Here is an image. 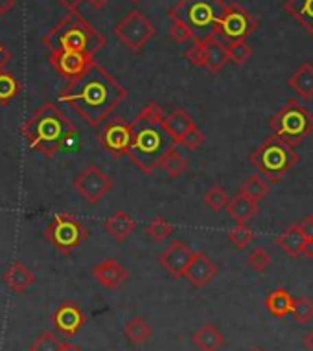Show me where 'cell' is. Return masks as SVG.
<instances>
[{"label": "cell", "mask_w": 313, "mask_h": 351, "mask_svg": "<svg viewBox=\"0 0 313 351\" xmlns=\"http://www.w3.org/2000/svg\"><path fill=\"white\" fill-rule=\"evenodd\" d=\"M58 98L89 125L100 127L128 99V88L94 61L82 75L67 81Z\"/></svg>", "instance_id": "cell-1"}, {"label": "cell", "mask_w": 313, "mask_h": 351, "mask_svg": "<svg viewBox=\"0 0 313 351\" xmlns=\"http://www.w3.org/2000/svg\"><path fill=\"white\" fill-rule=\"evenodd\" d=\"M164 110L156 101H150L139 110V114L131 121V149L129 158L140 171L153 175L161 160L170 149L177 147L174 138L164 127Z\"/></svg>", "instance_id": "cell-2"}, {"label": "cell", "mask_w": 313, "mask_h": 351, "mask_svg": "<svg viewBox=\"0 0 313 351\" xmlns=\"http://www.w3.org/2000/svg\"><path fill=\"white\" fill-rule=\"evenodd\" d=\"M21 131L32 149L54 158L70 144V140L78 133V127L65 112H61V109H58V105L45 101L34 114L23 121Z\"/></svg>", "instance_id": "cell-3"}, {"label": "cell", "mask_w": 313, "mask_h": 351, "mask_svg": "<svg viewBox=\"0 0 313 351\" xmlns=\"http://www.w3.org/2000/svg\"><path fill=\"white\" fill-rule=\"evenodd\" d=\"M43 43L50 52L70 50V52L96 56V52L107 45V39L82 13L70 12L43 37Z\"/></svg>", "instance_id": "cell-4"}, {"label": "cell", "mask_w": 313, "mask_h": 351, "mask_svg": "<svg viewBox=\"0 0 313 351\" xmlns=\"http://www.w3.org/2000/svg\"><path fill=\"white\" fill-rule=\"evenodd\" d=\"M223 8V0H181L170 10V19L186 24L194 40L203 43L214 35L216 23L221 17Z\"/></svg>", "instance_id": "cell-5"}, {"label": "cell", "mask_w": 313, "mask_h": 351, "mask_svg": "<svg viewBox=\"0 0 313 351\" xmlns=\"http://www.w3.org/2000/svg\"><path fill=\"white\" fill-rule=\"evenodd\" d=\"M251 162L258 169L262 179L277 184L291 167H295L299 155L293 145L286 144L277 136H269L264 144L256 147Z\"/></svg>", "instance_id": "cell-6"}, {"label": "cell", "mask_w": 313, "mask_h": 351, "mask_svg": "<svg viewBox=\"0 0 313 351\" xmlns=\"http://www.w3.org/2000/svg\"><path fill=\"white\" fill-rule=\"evenodd\" d=\"M269 125L273 136L295 147L313 133V112L299 104V99L293 98L273 116Z\"/></svg>", "instance_id": "cell-7"}, {"label": "cell", "mask_w": 313, "mask_h": 351, "mask_svg": "<svg viewBox=\"0 0 313 351\" xmlns=\"http://www.w3.org/2000/svg\"><path fill=\"white\" fill-rule=\"evenodd\" d=\"M258 28V21L249 10L240 4H225L221 17L218 19L214 28V37L229 47L232 43L245 40Z\"/></svg>", "instance_id": "cell-8"}, {"label": "cell", "mask_w": 313, "mask_h": 351, "mask_svg": "<svg viewBox=\"0 0 313 351\" xmlns=\"http://www.w3.org/2000/svg\"><path fill=\"white\" fill-rule=\"evenodd\" d=\"M45 236L59 254L70 256L87 239L89 232L72 213H58L47 226Z\"/></svg>", "instance_id": "cell-9"}, {"label": "cell", "mask_w": 313, "mask_h": 351, "mask_svg": "<svg viewBox=\"0 0 313 351\" xmlns=\"http://www.w3.org/2000/svg\"><path fill=\"white\" fill-rule=\"evenodd\" d=\"M155 24L146 17L144 13L135 10L129 12L120 23L115 26L116 39L128 47L131 52H140L148 45L151 37H155Z\"/></svg>", "instance_id": "cell-10"}, {"label": "cell", "mask_w": 313, "mask_h": 351, "mask_svg": "<svg viewBox=\"0 0 313 351\" xmlns=\"http://www.w3.org/2000/svg\"><path fill=\"white\" fill-rule=\"evenodd\" d=\"M131 123L124 118H111L98 131V142L115 158H122L129 155L131 149Z\"/></svg>", "instance_id": "cell-11"}, {"label": "cell", "mask_w": 313, "mask_h": 351, "mask_svg": "<svg viewBox=\"0 0 313 351\" xmlns=\"http://www.w3.org/2000/svg\"><path fill=\"white\" fill-rule=\"evenodd\" d=\"M72 186L89 204H98L111 191L113 182H111V177L102 167L96 166V164H91V166H87L83 171L76 175Z\"/></svg>", "instance_id": "cell-12"}, {"label": "cell", "mask_w": 313, "mask_h": 351, "mask_svg": "<svg viewBox=\"0 0 313 351\" xmlns=\"http://www.w3.org/2000/svg\"><path fill=\"white\" fill-rule=\"evenodd\" d=\"M50 322H52V328L56 333L63 335L67 339H72V337H76V335L85 328L87 315H85V311H83L80 305L67 300V302H63L52 313Z\"/></svg>", "instance_id": "cell-13"}, {"label": "cell", "mask_w": 313, "mask_h": 351, "mask_svg": "<svg viewBox=\"0 0 313 351\" xmlns=\"http://www.w3.org/2000/svg\"><path fill=\"white\" fill-rule=\"evenodd\" d=\"M48 61L52 64L59 75L67 77V81L76 80L82 75L87 66L94 63V56L82 52H70V50H59V52H50Z\"/></svg>", "instance_id": "cell-14"}, {"label": "cell", "mask_w": 313, "mask_h": 351, "mask_svg": "<svg viewBox=\"0 0 313 351\" xmlns=\"http://www.w3.org/2000/svg\"><path fill=\"white\" fill-rule=\"evenodd\" d=\"M192 256H194V250H190L185 241L174 239L166 247V250L159 256V265L163 267L164 271H168L174 278H183Z\"/></svg>", "instance_id": "cell-15"}, {"label": "cell", "mask_w": 313, "mask_h": 351, "mask_svg": "<svg viewBox=\"0 0 313 351\" xmlns=\"http://www.w3.org/2000/svg\"><path fill=\"white\" fill-rule=\"evenodd\" d=\"M93 276L102 287L116 291L129 280V271L118 259L107 258L93 267Z\"/></svg>", "instance_id": "cell-16"}, {"label": "cell", "mask_w": 313, "mask_h": 351, "mask_svg": "<svg viewBox=\"0 0 313 351\" xmlns=\"http://www.w3.org/2000/svg\"><path fill=\"white\" fill-rule=\"evenodd\" d=\"M218 265L209 256H205L203 252H194L183 278H186L194 287L203 289L218 276Z\"/></svg>", "instance_id": "cell-17"}, {"label": "cell", "mask_w": 313, "mask_h": 351, "mask_svg": "<svg viewBox=\"0 0 313 351\" xmlns=\"http://www.w3.org/2000/svg\"><path fill=\"white\" fill-rule=\"evenodd\" d=\"M2 282L6 283L8 289L12 293H26L32 285L35 283V274L34 271H30L28 267L21 263V261H15L12 265L8 267L4 274H2Z\"/></svg>", "instance_id": "cell-18"}, {"label": "cell", "mask_w": 313, "mask_h": 351, "mask_svg": "<svg viewBox=\"0 0 313 351\" xmlns=\"http://www.w3.org/2000/svg\"><path fill=\"white\" fill-rule=\"evenodd\" d=\"M164 127L168 134L174 138V142L179 145V140L185 136L190 129L196 127V121L185 109H174L170 114L164 116Z\"/></svg>", "instance_id": "cell-19"}, {"label": "cell", "mask_w": 313, "mask_h": 351, "mask_svg": "<svg viewBox=\"0 0 313 351\" xmlns=\"http://www.w3.org/2000/svg\"><path fill=\"white\" fill-rule=\"evenodd\" d=\"M192 342L199 351H220L225 344V335L216 324H205L198 333H194Z\"/></svg>", "instance_id": "cell-20"}, {"label": "cell", "mask_w": 313, "mask_h": 351, "mask_svg": "<svg viewBox=\"0 0 313 351\" xmlns=\"http://www.w3.org/2000/svg\"><path fill=\"white\" fill-rule=\"evenodd\" d=\"M205 50V69L210 72H220L227 63H229V56H227V47L221 43L218 37H209L203 40Z\"/></svg>", "instance_id": "cell-21"}, {"label": "cell", "mask_w": 313, "mask_h": 351, "mask_svg": "<svg viewBox=\"0 0 313 351\" xmlns=\"http://www.w3.org/2000/svg\"><path fill=\"white\" fill-rule=\"evenodd\" d=\"M104 228L115 237L116 241H126L137 228V223L128 212H115L111 217L105 219Z\"/></svg>", "instance_id": "cell-22"}, {"label": "cell", "mask_w": 313, "mask_h": 351, "mask_svg": "<svg viewBox=\"0 0 313 351\" xmlns=\"http://www.w3.org/2000/svg\"><path fill=\"white\" fill-rule=\"evenodd\" d=\"M293 296L290 294V291L284 287H279L271 291L267 294L266 298V307L267 311L271 313L275 318H286L288 315H291V309H293Z\"/></svg>", "instance_id": "cell-23"}, {"label": "cell", "mask_w": 313, "mask_h": 351, "mask_svg": "<svg viewBox=\"0 0 313 351\" xmlns=\"http://www.w3.org/2000/svg\"><path fill=\"white\" fill-rule=\"evenodd\" d=\"M304 241L306 239H304V236L299 230V225H290L286 230H282L277 236V245L293 259L302 256V245H304Z\"/></svg>", "instance_id": "cell-24"}, {"label": "cell", "mask_w": 313, "mask_h": 351, "mask_svg": "<svg viewBox=\"0 0 313 351\" xmlns=\"http://www.w3.org/2000/svg\"><path fill=\"white\" fill-rule=\"evenodd\" d=\"M227 212L236 223H247L256 212H258V202L251 201L244 193H236L227 204Z\"/></svg>", "instance_id": "cell-25"}, {"label": "cell", "mask_w": 313, "mask_h": 351, "mask_svg": "<svg viewBox=\"0 0 313 351\" xmlns=\"http://www.w3.org/2000/svg\"><path fill=\"white\" fill-rule=\"evenodd\" d=\"M124 335L133 346H142L150 342V339L153 337V328L144 317H133L129 318L128 324H126Z\"/></svg>", "instance_id": "cell-26"}, {"label": "cell", "mask_w": 313, "mask_h": 351, "mask_svg": "<svg viewBox=\"0 0 313 351\" xmlns=\"http://www.w3.org/2000/svg\"><path fill=\"white\" fill-rule=\"evenodd\" d=\"M288 85H290L302 99L313 98V66L312 64L310 63L301 64L295 74L290 77Z\"/></svg>", "instance_id": "cell-27"}, {"label": "cell", "mask_w": 313, "mask_h": 351, "mask_svg": "<svg viewBox=\"0 0 313 351\" xmlns=\"http://www.w3.org/2000/svg\"><path fill=\"white\" fill-rule=\"evenodd\" d=\"M284 10L291 17L297 19L313 37V0H288Z\"/></svg>", "instance_id": "cell-28"}, {"label": "cell", "mask_w": 313, "mask_h": 351, "mask_svg": "<svg viewBox=\"0 0 313 351\" xmlns=\"http://www.w3.org/2000/svg\"><path fill=\"white\" fill-rule=\"evenodd\" d=\"M21 93H23V83L6 69L0 70V104L8 105Z\"/></svg>", "instance_id": "cell-29"}, {"label": "cell", "mask_w": 313, "mask_h": 351, "mask_svg": "<svg viewBox=\"0 0 313 351\" xmlns=\"http://www.w3.org/2000/svg\"><path fill=\"white\" fill-rule=\"evenodd\" d=\"M240 193H244L245 197H249L251 201L260 204V201H264L269 195V182L262 179L260 175H255V177H249L245 180L244 186L240 188Z\"/></svg>", "instance_id": "cell-30"}, {"label": "cell", "mask_w": 313, "mask_h": 351, "mask_svg": "<svg viewBox=\"0 0 313 351\" xmlns=\"http://www.w3.org/2000/svg\"><path fill=\"white\" fill-rule=\"evenodd\" d=\"M163 167L164 173L168 175V177H172V179H175V177H181L183 173L188 169V160H186L185 156L181 155L179 151L175 149H170L166 155H164V158L161 160V166Z\"/></svg>", "instance_id": "cell-31"}, {"label": "cell", "mask_w": 313, "mask_h": 351, "mask_svg": "<svg viewBox=\"0 0 313 351\" xmlns=\"http://www.w3.org/2000/svg\"><path fill=\"white\" fill-rule=\"evenodd\" d=\"M65 340L59 339L56 331H45L32 342L30 351H61Z\"/></svg>", "instance_id": "cell-32"}, {"label": "cell", "mask_w": 313, "mask_h": 351, "mask_svg": "<svg viewBox=\"0 0 313 351\" xmlns=\"http://www.w3.org/2000/svg\"><path fill=\"white\" fill-rule=\"evenodd\" d=\"M146 232H148V236L151 239H155V241H164V239H168L172 234H174V225L170 223L168 219L164 217H155L151 219V223L146 226Z\"/></svg>", "instance_id": "cell-33"}, {"label": "cell", "mask_w": 313, "mask_h": 351, "mask_svg": "<svg viewBox=\"0 0 313 351\" xmlns=\"http://www.w3.org/2000/svg\"><path fill=\"white\" fill-rule=\"evenodd\" d=\"M255 239V232L245 223H236V226L229 230V241L236 248H247Z\"/></svg>", "instance_id": "cell-34"}, {"label": "cell", "mask_w": 313, "mask_h": 351, "mask_svg": "<svg viewBox=\"0 0 313 351\" xmlns=\"http://www.w3.org/2000/svg\"><path fill=\"white\" fill-rule=\"evenodd\" d=\"M227 56H229V61L234 64H245L253 56V48L245 40H238L227 47Z\"/></svg>", "instance_id": "cell-35"}, {"label": "cell", "mask_w": 313, "mask_h": 351, "mask_svg": "<svg viewBox=\"0 0 313 351\" xmlns=\"http://www.w3.org/2000/svg\"><path fill=\"white\" fill-rule=\"evenodd\" d=\"M291 315L299 324H308L313 318V302L306 296H301V298L293 300V309H291Z\"/></svg>", "instance_id": "cell-36"}, {"label": "cell", "mask_w": 313, "mask_h": 351, "mask_svg": "<svg viewBox=\"0 0 313 351\" xmlns=\"http://www.w3.org/2000/svg\"><path fill=\"white\" fill-rule=\"evenodd\" d=\"M229 195H227V191L221 188V186H214V188H210L207 191V195H205V204L210 208V210H214V212H221V210H225L227 204H229Z\"/></svg>", "instance_id": "cell-37"}, {"label": "cell", "mask_w": 313, "mask_h": 351, "mask_svg": "<svg viewBox=\"0 0 313 351\" xmlns=\"http://www.w3.org/2000/svg\"><path fill=\"white\" fill-rule=\"evenodd\" d=\"M247 261H249V265L253 267L256 272H264V271H267V267L271 265L273 258H271V254L267 252L266 248L258 247L249 254Z\"/></svg>", "instance_id": "cell-38"}, {"label": "cell", "mask_w": 313, "mask_h": 351, "mask_svg": "<svg viewBox=\"0 0 313 351\" xmlns=\"http://www.w3.org/2000/svg\"><path fill=\"white\" fill-rule=\"evenodd\" d=\"M179 144L185 145L186 149L196 151L205 144V134L201 133V131H199V127L196 125L194 129H190V131H188V133H186L185 136L179 140Z\"/></svg>", "instance_id": "cell-39"}, {"label": "cell", "mask_w": 313, "mask_h": 351, "mask_svg": "<svg viewBox=\"0 0 313 351\" xmlns=\"http://www.w3.org/2000/svg\"><path fill=\"white\" fill-rule=\"evenodd\" d=\"M170 37L175 40V43H186V40H194V35H192L190 28L183 24L181 21H172V26H170Z\"/></svg>", "instance_id": "cell-40"}, {"label": "cell", "mask_w": 313, "mask_h": 351, "mask_svg": "<svg viewBox=\"0 0 313 351\" xmlns=\"http://www.w3.org/2000/svg\"><path fill=\"white\" fill-rule=\"evenodd\" d=\"M186 59H188V61H190L194 66H205L203 43H196L194 47L188 48V52H186Z\"/></svg>", "instance_id": "cell-41"}, {"label": "cell", "mask_w": 313, "mask_h": 351, "mask_svg": "<svg viewBox=\"0 0 313 351\" xmlns=\"http://www.w3.org/2000/svg\"><path fill=\"white\" fill-rule=\"evenodd\" d=\"M299 230L304 236V239H313V215H310L302 223H299Z\"/></svg>", "instance_id": "cell-42"}, {"label": "cell", "mask_w": 313, "mask_h": 351, "mask_svg": "<svg viewBox=\"0 0 313 351\" xmlns=\"http://www.w3.org/2000/svg\"><path fill=\"white\" fill-rule=\"evenodd\" d=\"M10 59H12V52L8 50L2 43H0V70H4L10 63Z\"/></svg>", "instance_id": "cell-43"}, {"label": "cell", "mask_w": 313, "mask_h": 351, "mask_svg": "<svg viewBox=\"0 0 313 351\" xmlns=\"http://www.w3.org/2000/svg\"><path fill=\"white\" fill-rule=\"evenodd\" d=\"M61 6H65L69 12H78L80 6H82L85 0H58Z\"/></svg>", "instance_id": "cell-44"}, {"label": "cell", "mask_w": 313, "mask_h": 351, "mask_svg": "<svg viewBox=\"0 0 313 351\" xmlns=\"http://www.w3.org/2000/svg\"><path fill=\"white\" fill-rule=\"evenodd\" d=\"M15 8V0H0V15L4 17Z\"/></svg>", "instance_id": "cell-45"}, {"label": "cell", "mask_w": 313, "mask_h": 351, "mask_svg": "<svg viewBox=\"0 0 313 351\" xmlns=\"http://www.w3.org/2000/svg\"><path fill=\"white\" fill-rule=\"evenodd\" d=\"M302 254L306 258H313V239H306L304 245H302Z\"/></svg>", "instance_id": "cell-46"}, {"label": "cell", "mask_w": 313, "mask_h": 351, "mask_svg": "<svg viewBox=\"0 0 313 351\" xmlns=\"http://www.w3.org/2000/svg\"><path fill=\"white\" fill-rule=\"evenodd\" d=\"M87 2L94 8V10H104V8L109 4L111 0H87Z\"/></svg>", "instance_id": "cell-47"}, {"label": "cell", "mask_w": 313, "mask_h": 351, "mask_svg": "<svg viewBox=\"0 0 313 351\" xmlns=\"http://www.w3.org/2000/svg\"><path fill=\"white\" fill-rule=\"evenodd\" d=\"M61 351H83V348L80 344H72V342H63V348Z\"/></svg>", "instance_id": "cell-48"}, {"label": "cell", "mask_w": 313, "mask_h": 351, "mask_svg": "<svg viewBox=\"0 0 313 351\" xmlns=\"http://www.w3.org/2000/svg\"><path fill=\"white\" fill-rule=\"evenodd\" d=\"M304 346H306L310 351H313V329L306 335V339H304Z\"/></svg>", "instance_id": "cell-49"}, {"label": "cell", "mask_w": 313, "mask_h": 351, "mask_svg": "<svg viewBox=\"0 0 313 351\" xmlns=\"http://www.w3.org/2000/svg\"><path fill=\"white\" fill-rule=\"evenodd\" d=\"M251 351H264V350H262V348H253Z\"/></svg>", "instance_id": "cell-50"}, {"label": "cell", "mask_w": 313, "mask_h": 351, "mask_svg": "<svg viewBox=\"0 0 313 351\" xmlns=\"http://www.w3.org/2000/svg\"><path fill=\"white\" fill-rule=\"evenodd\" d=\"M133 2H142V0H133Z\"/></svg>", "instance_id": "cell-51"}]
</instances>
